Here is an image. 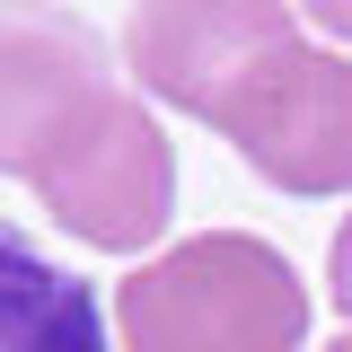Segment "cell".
Segmentation results:
<instances>
[{
	"label": "cell",
	"instance_id": "6da1fadb",
	"mask_svg": "<svg viewBox=\"0 0 352 352\" xmlns=\"http://www.w3.org/2000/svg\"><path fill=\"white\" fill-rule=\"evenodd\" d=\"M115 335L124 352H300L308 282L273 238L203 229L115 291Z\"/></svg>",
	"mask_w": 352,
	"mask_h": 352
},
{
	"label": "cell",
	"instance_id": "7a4b0ae2",
	"mask_svg": "<svg viewBox=\"0 0 352 352\" xmlns=\"http://www.w3.org/2000/svg\"><path fill=\"white\" fill-rule=\"evenodd\" d=\"M27 185L53 212V229H71L97 256H141L176 220V150L132 88H106L80 124L44 150V168Z\"/></svg>",
	"mask_w": 352,
	"mask_h": 352
},
{
	"label": "cell",
	"instance_id": "3957f363",
	"mask_svg": "<svg viewBox=\"0 0 352 352\" xmlns=\"http://www.w3.org/2000/svg\"><path fill=\"white\" fill-rule=\"evenodd\" d=\"M212 132H229V150L273 194H300V203L352 194V62L300 36L238 88V106Z\"/></svg>",
	"mask_w": 352,
	"mask_h": 352
},
{
	"label": "cell",
	"instance_id": "277c9868",
	"mask_svg": "<svg viewBox=\"0 0 352 352\" xmlns=\"http://www.w3.org/2000/svg\"><path fill=\"white\" fill-rule=\"evenodd\" d=\"M291 44H300L291 0H141L124 27V62L141 97H159L194 124H220L238 106V88Z\"/></svg>",
	"mask_w": 352,
	"mask_h": 352
},
{
	"label": "cell",
	"instance_id": "5b68a950",
	"mask_svg": "<svg viewBox=\"0 0 352 352\" xmlns=\"http://www.w3.org/2000/svg\"><path fill=\"white\" fill-rule=\"evenodd\" d=\"M106 44L71 9L0 0V176H36L44 150L106 97Z\"/></svg>",
	"mask_w": 352,
	"mask_h": 352
},
{
	"label": "cell",
	"instance_id": "8992f818",
	"mask_svg": "<svg viewBox=\"0 0 352 352\" xmlns=\"http://www.w3.org/2000/svg\"><path fill=\"white\" fill-rule=\"evenodd\" d=\"M0 352H115L97 291L44 264L18 229H0Z\"/></svg>",
	"mask_w": 352,
	"mask_h": 352
},
{
	"label": "cell",
	"instance_id": "52a82bcc",
	"mask_svg": "<svg viewBox=\"0 0 352 352\" xmlns=\"http://www.w3.org/2000/svg\"><path fill=\"white\" fill-rule=\"evenodd\" d=\"M326 291H335V308L352 317V212H344V229H335V256H326Z\"/></svg>",
	"mask_w": 352,
	"mask_h": 352
},
{
	"label": "cell",
	"instance_id": "ba28073f",
	"mask_svg": "<svg viewBox=\"0 0 352 352\" xmlns=\"http://www.w3.org/2000/svg\"><path fill=\"white\" fill-rule=\"evenodd\" d=\"M300 9L326 27V36H344V44H352V0H300Z\"/></svg>",
	"mask_w": 352,
	"mask_h": 352
},
{
	"label": "cell",
	"instance_id": "9c48e42d",
	"mask_svg": "<svg viewBox=\"0 0 352 352\" xmlns=\"http://www.w3.org/2000/svg\"><path fill=\"white\" fill-rule=\"evenodd\" d=\"M326 352H352V335H335V344H326Z\"/></svg>",
	"mask_w": 352,
	"mask_h": 352
}]
</instances>
